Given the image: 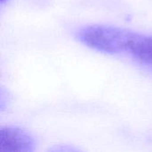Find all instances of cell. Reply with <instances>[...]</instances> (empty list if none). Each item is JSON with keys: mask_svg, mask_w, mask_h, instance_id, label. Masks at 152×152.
I'll return each instance as SVG.
<instances>
[{"mask_svg": "<svg viewBox=\"0 0 152 152\" xmlns=\"http://www.w3.org/2000/svg\"><path fill=\"white\" fill-rule=\"evenodd\" d=\"M0 149L4 151L30 152L35 149V142L26 131L6 126L1 129Z\"/></svg>", "mask_w": 152, "mask_h": 152, "instance_id": "3957f363", "label": "cell"}, {"mask_svg": "<svg viewBox=\"0 0 152 152\" xmlns=\"http://www.w3.org/2000/svg\"><path fill=\"white\" fill-rule=\"evenodd\" d=\"M124 53L131 55L142 67L152 72V35H142L131 31Z\"/></svg>", "mask_w": 152, "mask_h": 152, "instance_id": "7a4b0ae2", "label": "cell"}, {"mask_svg": "<svg viewBox=\"0 0 152 152\" xmlns=\"http://www.w3.org/2000/svg\"><path fill=\"white\" fill-rule=\"evenodd\" d=\"M0 1H1V4H4L5 3V1H7V0H0Z\"/></svg>", "mask_w": 152, "mask_h": 152, "instance_id": "277c9868", "label": "cell"}, {"mask_svg": "<svg viewBox=\"0 0 152 152\" xmlns=\"http://www.w3.org/2000/svg\"><path fill=\"white\" fill-rule=\"evenodd\" d=\"M129 33L130 30L117 27L93 25L80 29L77 38L86 46L99 52L120 54L124 53Z\"/></svg>", "mask_w": 152, "mask_h": 152, "instance_id": "6da1fadb", "label": "cell"}]
</instances>
